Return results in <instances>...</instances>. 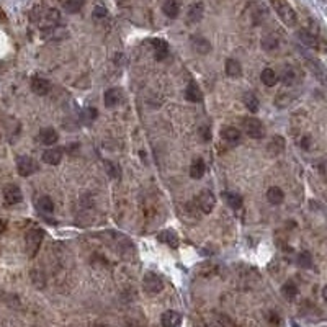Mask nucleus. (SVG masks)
<instances>
[{"label": "nucleus", "instance_id": "obj_28", "mask_svg": "<svg viewBox=\"0 0 327 327\" xmlns=\"http://www.w3.org/2000/svg\"><path fill=\"white\" fill-rule=\"evenodd\" d=\"M260 80L267 85V87H273V85L278 82V76H277V72L273 71V69L265 67L260 74Z\"/></svg>", "mask_w": 327, "mask_h": 327}, {"label": "nucleus", "instance_id": "obj_34", "mask_svg": "<svg viewBox=\"0 0 327 327\" xmlns=\"http://www.w3.org/2000/svg\"><path fill=\"white\" fill-rule=\"evenodd\" d=\"M298 265L303 267V269H311V267H313V255H311L308 250L301 252V254L298 255Z\"/></svg>", "mask_w": 327, "mask_h": 327}, {"label": "nucleus", "instance_id": "obj_24", "mask_svg": "<svg viewBox=\"0 0 327 327\" xmlns=\"http://www.w3.org/2000/svg\"><path fill=\"white\" fill-rule=\"evenodd\" d=\"M267 200H269L270 205H280L285 200V193L278 187H270L269 191H267Z\"/></svg>", "mask_w": 327, "mask_h": 327}, {"label": "nucleus", "instance_id": "obj_37", "mask_svg": "<svg viewBox=\"0 0 327 327\" xmlns=\"http://www.w3.org/2000/svg\"><path fill=\"white\" fill-rule=\"evenodd\" d=\"M291 101H293V96H289V93H280L277 96L275 105L280 106V108H285V106H288Z\"/></svg>", "mask_w": 327, "mask_h": 327}, {"label": "nucleus", "instance_id": "obj_10", "mask_svg": "<svg viewBox=\"0 0 327 327\" xmlns=\"http://www.w3.org/2000/svg\"><path fill=\"white\" fill-rule=\"evenodd\" d=\"M62 155H64V151L61 147H51L43 152L41 159H43V162L47 165H57L62 160Z\"/></svg>", "mask_w": 327, "mask_h": 327}, {"label": "nucleus", "instance_id": "obj_5", "mask_svg": "<svg viewBox=\"0 0 327 327\" xmlns=\"http://www.w3.org/2000/svg\"><path fill=\"white\" fill-rule=\"evenodd\" d=\"M38 164L30 155H18L17 157V170L21 177H30L35 172H38Z\"/></svg>", "mask_w": 327, "mask_h": 327}, {"label": "nucleus", "instance_id": "obj_30", "mask_svg": "<svg viewBox=\"0 0 327 327\" xmlns=\"http://www.w3.org/2000/svg\"><path fill=\"white\" fill-rule=\"evenodd\" d=\"M64 10L69 13H77L80 8L84 7V0H59Z\"/></svg>", "mask_w": 327, "mask_h": 327}, {"label": "nucleus", "instance_id": "obj_45", "mask_svg": "<svg viewBox=\"0 0 327 327\" xmlns=\"http://www.w3.org/2000/svg\"><path fill=\"white\" fill-rule=\"evenodd\" d=\"M206 327H219V326H216V324H208Z\"/></svg>", "mask_w": 327, "mask_h": 327}, {"label": "nucleus", "instance_id": "obj_20", "mask_svg": "<svg viewBox=\"0 0 327 327\" xmlns=\"http://www.w3.org/2000/svg\"><path fill=\"white\" fill-rule=\"evenodd\" d=\"M206 172V164L203 159H195L190 165V177L195 180H200Z\"/></svg>", "mask_w": 327, "mask_h": 327}, {"label": "nucleus", "instance_id": "obj_31", "mask_svg": "<svg viewBox=\"0 0 327 327\" xmlns=\"http://www.w3.org/2000/svg\"><path fill=\"white\" fill-rule=\"evenodd\" d=\"M278 45H280V41H278V38L275 35H267L262 38V47H264L265 51H273L277 49Z\"/></svg>", "mask_w": 327, "mask_h": 327}, {"label": "nucleus", "instance_id": "obj_12", "mask_svg": "<svg viewBox=\"0 0 327 327\" xmlns=\"http://www.w3.org/2000/svg\"><path fill=\"white\" fill-rule=\"evenodd\" d=\"M31 90L36 93V95H47L49 93V90H51V84H49V80H46V79H43V77H33L31 79Z\"/></svg>", "mask_w": 327, "mask_h": 327}, {"label": "nucleus", "instance_id": "obj_33", "mask_svg": "<svg viewBox=\"0 0 327 327\" xmlns=\"http://www.w3.org/2000/svg\"><path fill=\"white\" fill-rule=\"evenodd\" d=\"M294 80H296V71H294L293 67L286 66L281 72V82L285 85H291Z\"/></svg>", "mask_w": 327, "mask_h": 327}, {"label": "nucleus", "instance_id": "obj_17", "mask_svg": "<svg viewBox=\"0 0 327 327\" xmlns=\"http://www.w3.org/2000/svg\"><path fill=\"white\" fill-rule=\"evenodd\" d=\"M298 38L301 40L303 45H306V46H309V47H314V49H318V47H319L318 36H316L314 33H311V31L306 30V28H303V30L298 31Z\"/></svg>", "mask_w": 327, "mask_h": 327}, {"label": "nucleus", "instance_id": "obj_7", "mask_svg": "<svg viewBox=\"0 0 327 327\" xmlns=\"http://www.w3.org/2000/svg\"><path fill=\"white\" fill-rule=\"evenodd\" d=\"M203 15H205V5L203 2H193L188 10H187V23L195 25L198 21H201Z\"/></svg>", "mask_w": 327, "mask_h": 327}, {"label": "nucleus", "instance_id": "obj_29", "mask_svg": "<svg viewBox=\"0 0 327 327\" xmlns=\"http://www.w3.org/2000/svg\"><path fill=\"white\" fill-rule=\"evenodd\" d=\"M281 294H283V298L288 299V301H293V299L298 296L296 283H294V281H286L285 285L281 286Z\"/></svg>", "mask_w": 327, "mask_h": 327}, {"label": "nucleus", "instance_id": "obj_41", "mask_svg": "<svg viewBox=\"0 0 327 327\" xmlns=\"http://www.w3.org/2000/svg\"><path fill=\"white\" fill-rule=\"evenodd\" d=\"M200 135H201V138H203V141H210V139H211V136H210V130H208V128H201V130H200Z\"/></svg>", "mask_w": 327, "mask_h": 327}, {"label": "nucleus", "instance_id": "obj_39", "mask_svg": "<svg viewBox=\"0 0 327 327\" xmlns=\"http://www.w3.org/2000/svg\"><path fill=\"white\" fill-rule=\"evenodd\" d=\"M318 170H319V175L324 179V182H327V160H324V162H321L318 165Z\"/></svg>", "mask_w": 327, "mask_h": 327}, {"label": "nucleus", "instance_id": "obj_46", "mask_svg": "<svg viewBox=\"0 0 327 327\" xmlns=\"http://www.w3.org/2000/svg\"><path fill=\"white\" fill-rule=\"evenodd\" d=\"M291 326H293V327H299V326H298L296 323H291Z\"/></svg>", "mask_w": 327, "mask_h": 327}, {"label": "nucleus", "instance_id": "obj_23", "mask_svg": "<svg viewBox=\"0 0 327 327\" xmlns=\"http://www.w3.org/2000/svg\"><path fill=\"white\" fill-rule=\"evenodd\" d=\"M36 208H38V211L41 214H51L52 211H54V203H52L49 196L43 195L36 200Z\"/></svg>", "mask_w": 327, "mask_h": 327}, {"label": "nucleus", "instance_id": "obj_1", "mask_svg": "<svg viewBox=\"0 0 327 327\" xmlns=\"http://www.w3.org/2000/svg\"><path fill=\"white\" fill-rule=\"evenodd\" d=\"M270 5L273 7V10L277 12L278 18H280L286 26H296L298 23V15L294 12V8L289 5L286 0H269Z\"/></svg>", "mask_w": 327, "mask_h": 327}, {"label": "nucleus", "instance_id": "obj_27", "mask_svg": "<svg viewBox=\"0 0 327 327\" xmlns=\"http://www.w3.org/2000/svg\"><path fill=\"white\" fill-rule=\"evenodd\" d=\"M242 100H244L245 108H247L249 111H252V113H255V111H259L260 101H259V98H257V95H255V93H252V92L244 93Z\"/></svg>", "mask_w": 327, "mask_h": 327}, {"label": "nucleus", "instance_id": "obj_8", "mask_svg": "<svg viewBox=\"0 0 327 327\" xmlns=\"http://www.w3.org/2000/svg\"><path fill=\"white\" fill-rule=\"evenodd\" d=\"M214 195H213V191H210V190H203L200 195H198V198H196V203H198V208L205 213V214H208V213H211L213 211V208H214Z\"/></svg>", "mask_w": 327, "mask_h": 327}, {"label": "nucleus", "instance_id": "obj_18", "mask_svg": "<svg viewBox=\"0 0 327 327\" xmlns=\"http://www.w3.org/2000/svg\"><path fill=\"white\" fill-rule=\"evenodd\" d=\"M221 138L229 144H235V142H239V139H240V131L234 126H223Z\"/></svg>", "mask_w": 327, "mask_h": 327}, {"label": "nucleus", "instance_id": "obj_6", "mask_svg": "<svg viewBox=\"0 0 327 327\" xmlns=\"http://www.w3.org/2000/svg\"><path fill=\"white\" fill-rule=\"evenodd\" d=\"M23 200V193H21L20 187L13 185V184H8L3 187V201L5 205L12 206V205H17Z\"/></svg>", "mask_w": 327, "mask_h": 327}, {"label": "nucleus", "instance_id": "obj_35", "mask_svg": "<svg viewBox=\"0 0 327 327\" xmlns=\"http://www.w3.org/2000/svg\"><path fill=\"white\" fill-rule=\"evenodd\" d=\"M96 110L95 108H92V106H87V108H84L82 110V113H80V118H82V121H85L89 125V123H92L95 118H96Z\"/></svg>", "mask_w": 327, "mask_h": 327}, {"label": "nucleus", "instance_id": "obj_40", "mask_svg": "<svg viewBox=\"0 0 327 327\" xmlns=\"http://www.w3.org/2000/svg\"><path fill=\"white\" fill-rule=\"evenodd\" d=\"M219 326L221 327H234V323L228 316H219Z\"/></svg>", "mask_w": 327, "mask_h": 327}, {"label": "nucleus", "instance_id": "obj_21", "mask_svg": "<svg viewBox=\"0 0 327 327\" xmlns=\"http://www.w3.org/2000/svg\"><path fill=\"white\" fill-rule=\"evenodd\" d=\"M224 71H226V76L229 77H240V74H242V67H240V62L235 61V59H228L226 64H224Z\"/></svg>", "mask_w": 327, "mask_h": 327}, {"label": "nucleus", "instance_id": "obj_22", "mask_svg": "<svg viewBox=\"0 0 327 327\" xmlns=\"http://www.w3.org/2000/svg\"><path fill=\"white\" fill-rule=\"evenodd\" d=\"M57 133L52 128H45V130L40 131V141L45 144V146H52V144L57 142Z\"/></svg>", "mask_w": 327, "mask_h": 327}, {"label": "nucleus", "instance_id": "obj_19", "mask_svg": "<svg viewBox=\"0 0 327 327\" xmlns=\"http://www.w3.org/2000/svg\"><path fill=\"white\" fill-rule=\"evenodd\" d=\"M162 12L165 13V17L177 18L180 13V2L179 0H165L162 3Z\"/></svg>", "mask_w": 327, "mask_h": 327}, {"label": "nucleus", "instance_id": "obj_25", "mask_svg": "<svg viewBox=\"0 0 327 327\" xmlns=\"http://www.w3.org/2000/svg\"><path fill=\"white\" fill-rule=\"evenodd\" d=\"M185 98L188 101H193V103H196V101H201V90L200 87L195 84V82H190L188 87L185 89Z\"/></svg>", "mask_w": 327, "mask_h": 327}, {"label": "nucleus", "instance_id": "obj_2", "mask_svg": "<svg viewBox=\"0 0 327 327\" xmlns=\"http://www.w3.org/2000/svg\"><path fill=\"white\" fill-rule=\"evenodd\" d=\"M43 237H45V234H43L41 229H30L28 233L25 235V247H26V254H28L30 259H35L36 254L40 252V247L43 244Z\"/></svg>", "mask_w": 327, "mask_h": 327}, {"label": "nucleus", "instance_id": "obj_16", "mask_svg": "<svg viewBox=\"0 0 327 327\" xmlns=\"http://www.w3.org/2000/svg\"><path fill=\"white\" fill-rule=\"evenodd\" d=\"M157 239L160 240V242H164V244H167V245H170V247H179V235H177V233L175 231H172V229H165V231H160L159 234H157Z\"/></svg>", "mask_w": 327, "mask_h": 327}, {"label": "nucleus", "instance_id": "obj_9", "mask_svg": "<svg viewBox=\"0 0 327 327\" xmlns=\"http://www.w3.org/2000/svg\"><path fill=\"white\" fill-rule=\"evenodd\" d=\"M123 100V90L118 89V87H113V89H108L105 92V106L106 108H115V106H118L121 103Z\"/></svg>", "mask_w": 327, "mask_h": 327}, {"label": "nucleus", "instance_id": "obj_3", "mask_svg": "<svg viewBox=\"0 0 327 327\" xmlns=\"http://www.w3.org/2000/svg\"><path fill=\"white\" fill-rule=\"evenodd\" d=\"M242 128L244 133L247 136H250L252 139H262L265 135V128L262 125V121L259 118L254 116H244L242 118Z\"/></svg>", "mask_w": 327, "mask_h": 327}, {"label": "nucleus", "instance_id": "obj_38", "mask_svg": "<svg viewBox=\"0 0 327 327\" xmlns=\"http://www.w3.org/2000/svg\"><path fill=\"white\" fill-rule=\"evenodd\" d=\"M106 17H108V12H106V10L103 8V7H95L93 8V18L95 20H105Z\"/></svg>", "mask_w": 327, "mask_h": 327}, {"label": "nucleus", "instance_id": "obj_42", "mask_svg": "<svg viewBox=\"0 0 327 327\" xmlns=\"http://www.w3.org/2000/svg\"><path fill=\"white\" fill-rule=\"evenodd\" d=\"M301 146H303V149H309V147H311V138H309V136H304V138H303Z\"/></svg>", "mask_w": 327, "mask_h": 327}, {"label": "nucleus", "instance_id": "obj_44", "mask_svg": "<svg viewBox=\"0 0 327 327\" xmlns=\"http://www.w3.org/2000/svg\"><path fill=\"white\" fill-rule=\"evenodd\" d=\"M0 20H5V15H3L2 10H0Z\"/></svg>", "mask_w": 327, "mask_h": 327}, {"label": "nucleus", "instance_id": "obj_11", "mask_svg": "<svg viewBox=\"0 0 327 327\" xmlns=\"http://www.w3.org/2000/svg\"><path fill=\"white\" fill-rule=\"evenodd\" d=\"M151 46H152L154 56H155L157 61H164V59L169 56V45H167V41L154 38V40H151Z\"/></svg>", "mask_w": 327, "mask_h": 327}, {"label": "nucleus", "instance_id": "obj_13", "mask_svg": "<svg viewBox=\"0 0 327 327\" xmlns=\"http://www.w3.org/2000/svg\"><path fill=\"white\" fill-rule=\"evenodd\" d=\"M191 47L198 54H208L211 51V43L203 36H191Z\"/></svg>", "mask_w": 327, "mask_h": 327}, {"label": "nucleus", "instance_id": "obj_4", "mask_svg": "<svg viewBox=\"0 0 327 327\" xmlns=\"http://www.w3.org/2000/svg\"><path fill=\"white\" fill-rule=\"evenodd\" d=\"M142 288H144V291L149 293V294H157V293L162 291L164 281H162V278L157 275V273L147 272L142 278Z\"/></svg>", "mask_w": 327, "mask_h": 327}, {"label": "nucleus", "instance_id": "obj_36", "mask_svg": "<svg viewBox=\"0 0 327 327\" xmlns=\"http://www.w3.org/2000/svg\"><path fill=\"white\" fill-rule=\"evenodd\" d=\"M105 169L106 172H108V175L111 177V179H120V167H118L116 164L110 162V160H105Z\"/></svg>", "mask_w": 327, "mask_h": 327}, {"label": "nucleus", "instance_id": "obj_32", "mask_svg": "<svg viewBox=\"0 0 327 327\" xmlns=\"http://www.w3.org/2000/svg\"><path fill=\"white\" fill-rule=\"evenodd\" d=\"M31 281H33V285L36 288H45L46 286V278H45V273L43 270H31Z\"/></svg>", "mask_w": 327, "mask_h": 327}, {"label": "nucleus", "instance_id": "obj_15", "mask_svg": "<svg viewBox=\"0 0 327 327\" xmlns=\"http://www.w3.org/2000/svg\"><path fill=\"white\" fill-rule=\"evenodd\" d=\"M285 138L283 136H275L272 138V141L269 142V146H267V151L272 155V157H277V155H280L283 151H285Z\"/></svg>", "mask_w": 327, "mask_h": 327}, {"label": "nucleus", "instance_id": "obj_43", "mask_svg": "<svg viewBox=\"0 0 327 327\" xmlns=\"http://www.w3.org/2000/svg\"><path fill=\"white\" fill-rule=\"evenodd\" d=\"M323 298H324V301L327 303V285L323 288Z\"/></svg>", "mask_w": 327, "mask_h": 327}, {"label": "nucleus", "instance_id": "obj_14", "mask_svg": "<svg viewBox=\"0 0 327 327\" xmlns=\"http://www.w3.org/2000/svg\"><path fill=\"white\" fill-rule=\"evenodd\" d=\"M182 323V316L177 311H165L160 316V324L162 327H179Z\"/></svg>", "mask_w": 327, "mask_h": 327}, {"label": "nucleus", "instance_id": "obj_26", "mask_svg": "<svg viewBox=\"0 0 327 327\" xmlns=\"http://www.w3.org/2000/svg\"><path fill=\"white\" fill-rule=\"evenodd\" d=\"M223 195H224V200H226V203L233 210H240V208H242V196H240L239 193L224 191Z\"/></svg>", "mask_w": 327, "mask_h": 327}]
</instances>
